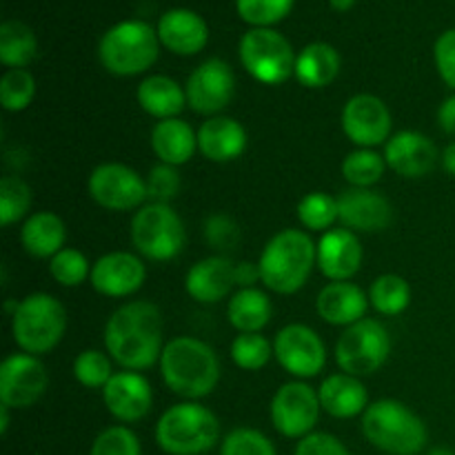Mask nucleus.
Masks as SVG:
<instances>
[{
    "instance_id": "obj_40",
    "label": "nucleus",
    "mask_w": 455,
    "mask_h": 455,
    "mask_svg": "<svg viewBox=\"0 0 455 455\" xmlns=\"http://www.w3.org/2000/svg\"><path fill=\"white\" fill-rule=\"evenodd\" d=\"M74 376L87 389H105V385L114 376L109 355L98 349L80 351L74 360Z\"/></svg>"
},
{
    "instance_id": "obj_5",
    "label": "nucleus",
    "mask_w": 455,
    "mask_h": 455,
    "mask_svg": "<svg viewBox=\"0 0 455 455\" xmlns=\"http://www.w3.org/2000/svg\"><path fill=\"white\" fill-rule=\"evenodd\" d=\"M220 440L216 413L196 400L173 404L156 425V444L167 455H203Z\"/></svg>"
},
{
    "instance_id": "obj_8",
    "label": "nucleus",
    "mask_w": 455,
    "mask_h": 455,
    "mask_svg": "<svg viewBox=\"0 0 455 455\" xmlns=\"http://www.w3.org/2000/svg\"><path fill=\"white\" fill-rule=\"evenodd\" d=\"M240 62L262 84H283L296 74L291 43L271 27H253L240 38Z\"/></svg>"
},
{
    "instance_id": "obj_18",
    "label": "nucleus",
    "mask_w": 455,
    "mask_h": 455,
    "mask_svg": "<svg viewBox=\"0 0 455 455\" xmlns=\"http://www.w3.org/2000/svg\"><path fill=\"white\" fill-rule=\"evenodd\" d=\"M147 269L140 256L129 251H111L92 265L89 283L100 296L127 298L145 284Z\"/></svg>"
},
{
    "instance_id": "obj_6",
    "label": "nucleus",
    "mask_w": 455,
    "mask_h": 455,
    "mask_svg": "<svg viewBox=\"0 0 455 455\" xmlns=\"http://www.w3.org/2000/svg\"><path fill=\"white\" fill-rule=\"evenodd\" d=\"M65 331L67 309L52 293H29L12 314V336L22 354H49L56 349Z\"/></svg>"
},
{
    "instance_id": "obj_28",
    "label": "nucleus",
    "mask_w": 455,
    "mask_h": 455,
    "mask_svg": "<svg viewBox=\"0 0 455 455\" xmlns=\"http://www.w3.org/2000/svg\"><path fill=\"white\" fill-rule=\"evenodd\" d=\"M67 229L60 216L53 212H36L25 220L20 229V243L29 256L49 258L65 249Z\"/></svg>"
},
{
    "instance_id": "obj_46",
    "label": "nucleus",
    "mask_w": 455,
    "mask_h": 455,
    "mask_svg": "<svg viewBox=\"0 0 455 455\" xmlns=\"http://www.w3.org/2000/svg\"><path fill=\"white\" fill-rule=\"evenodd\" d=\"M434 58L440 78L444 80V84L455 89V29L440 34V38L435 40Z\"/></svg>"
},
{
    "instance_id": "obj_39",
    "label": "nucleus",
    "mask_w": 455,
    "mask_h": 455,
    "mask_svg": "<svg viewBox=\"0 0 455 455\" xmlns=\"http://www.w3.org/2000/svg\"><path fill=\"white\" fill-rule=\"evenodd\" d=\"M49 274L62 287H80L92 275V267L83 251L65 247L49 260Z\"/></svg>"
},
{
    "instance_id": "obj_30",
    "label": "nucleus",
    "mask_w": 455,
    "mask_h": 455,
    "mask_svg": "<svg viewBox=\"0 0 455 455\" xmlns=\"http://www.w3.org/2000/svg\"><path fill=\"white\" fill-rule=\"evenodd\" d=\"M138 105L158 120L178 118L187 105V93L169 76H149L138 84Z\"/></svg>"
},
{
    "instance_id": "obj_45",
    "label": "nucleus",
    "mask_w": 455,
    "mask_h": 455,
    "mask_svg": "<svg viewBox=\"0 0 455 455\" xmlns=\"http://www.w3.org/2000/svg\"><path fill=\"white\" fill-rule=\"evenodd\" d=\"M204 238L218 251H229L238 244L240 229L229 216L216 213V216L207 218V222H204Z\"/></svg>"
},
{
    "instance_id": "obj_34",
    "label": "nucleus",
    "mask_w": 455,
    "mask_h": 455,
    "mask_svg": "<svg viewBox=\"0 0 455 455\" xmlns=\"http://www.w3.org/2000/svg\"><path fill=\"white\" fill-rule=\"evenodd\" d=\"M387 160L385 156L376 154L373 149H355L342 160V176L351 187L371 189L380 178L385 176Z\"/></svg>"
},
{
    "instance_id": "obj_51",
    "label": "nucleus",
    "mask_w": 455,
    "mask_h": 455,
    "mask_svg": "<svg viewBox=\"0 0 455 455\" xmlns=\"http://www.w3.org/2000/svg\"><path fill=\"white\" fill-rule=\"evenodd\" d=\"M329 4H331V9H336V12H349L355 4V0H329Z\"/></svg>"
},
{
    "instance_id": "obj_14",
    "label": "nucleus",
    "mask_w": 455,
    "mask_h": 455,
    "mask_svg": "<svg viewBox=\"0 0 455 455\" xmlns=\"http://www.w3.org/2000/svg\"><path fill=\"white\" fill-rule=\"evenodd\" d=\"M49 387V376L38 355L12 354L0 364V404L9 409H29Z\"/></svg>"
},
{
    "instance_id": "obj_22",
    "label": "nucleus",
    "mask_w": 455,
    "mask_h": 455,
    "mask_svg": "<svg viewBox=\"0 0 455 455\" xmlns=\"http://www.w3.org/2000/svg\"><path fill=\"white\" fill-rule=\"evenodd\" d=\"M156 31H158L160 44L178 56H196L207 47L209 40L207 22L191 9H169L160 16Z\"/></svg>"
},
{
    "instance_id": "obj_19",
    "label": "nucleus",
    "mask_w": 455,
    "mask_h": 455,
    "mask_svg": "<svg viewBox=\"0 0 455 455\" xmlns=\"http://www.w3.org/2000/svg\"><path fill=\"white\" fill-rule=\"evenodd\" d=\"M338 220L351 231H385L394 220V209L380 191L349 187L338 196Z\"/></svg>"
},
{
    "instance_id": "obj_47",
    "label": "nucleus",
    "mask_w": 455,
    "mask_h": 455,
    "mask_svg": "<svg viewBox=\"0 0 455 455\" xmlns=\"http://www.w3.org/2000/svg\"><path fill=\"white\" fill-rule=\"evenodd\" d=\"M293 455H351L349 449L331 434L314 431L298 443Z\"/></svg>"
},
{
    "instance_id": "obj_11",
    "label": "nucleus",
    "mask_w": 455,
    "mask_h": 455,
    "mask_svg": "<svg viewBox=\"0 0 455 455\" xmlns=\"http://www.w3.org/2000/svg\"><path fill=\"white\" fill-rule=\"evenodd\" d=\"M320 395L302 380L287 382L271 400V422L284 438L302 440L314 434L320 420Z\"/></svg>"
},
{
    "instance_id": "obj_17",
    "label": "nucleus",
    "mask_w": 455,
    "mask_h": 455,
    "mask_svg": "<svg viewBox=\"0 0 455 455\" xmlns=\"http://www.w3.org/2000/svg\"><path fill=\"white\" fill-rule=\"evenodd\" d=\"M107 411L123 425H133L149 416L154 407V391L149 380L138 371H118L102 389Z\"/></svg>"
},
{
    "instance_id": "obj_20",
    "label": "nucleus",
    "mask_w": 455,
    "mask_h": 455,
    "mask_svg": "<svg viewBox=\"0 0 455 455\" xmlns=\"http://www.w3.org/2000/svg\"><path fill=\"white\" fill-rule=\"evenodd\" d=\"M363 265V244L351 229H329L318 243V267L331 283H349Z\"/></svg>"
},
{
    "instance_id": "obj_44",
    "label": "nucleus",
    "mask_w": 455,
    "mask_h": 455,
    "mask_svg": "<svg viewBox=\"0 0 455 455\" xmlns=\"http://www.w3.org/2000/svg\"><path fill=\"white\" fill-rule=\"evenodd\" d=\"M180 191V173L172 164H156L147 176V196L151 203L169 204Z\"/></svg>"
},
{
    "instance_id": "obj_2",
    "label": "nucleus",
    "mask_w": 455,
    "mask_h": 455,
    "mask_svg": "<svg viewBox=\"0 0 455 455\" xmlns=\"http://www.w3.org/2000/svg\"><path fill=\"white\" fill-rule=\"evenodd\" d=\"M160 373L169 391L185 400L207 398L220 380V360L207 342L178 336L164 345Z\"/></svg>"
},
{
    "instance_id": "obj_9",
    "label": "nucleus",
    "mask_w": 455,
    "mask_h": 455,
    "mask_svg": "<svg viewBox=\"0 0 455 455\" xmlns=\"http://www.w3.org/2000/svg\"><path fill=\"white\" fill-rule=\"evenodd\" d=\"M185 225L172 204L149 203L133 213L132 243L147 260H173L185 247Z\"/></svg>"
},
{
    "instance_id": "obj_24",
    "label": "nucleus",
    "mask_w": 455,
    "mask_h": 455,
    "mask_svg": "<svg viewBox=\"0 0 455 455\" xmlns=\"http://www.w3.org/2000/svg\"><path fill=\"white\" fill-rule=\"evenodd\" d=\"M369 296L354 283H329L315 298V311L333 327H351L364 320L369 309Z\"/></svg>"
},
{
    "instance_id": "obj_36",
    "label": "nucleus",
    "mask_w": 455,
    "mask_h": 455,
    "mask_svg": "<svg viewBox=\"0 0 455 455\" xmlns=\"http://www.w3.org/2000/svg\"><path fill=\"white\" fill-rule=\"evenodd\" d=\"M31 207V187L20 176L0 180V225L9 227L27 216Z\"/></svg>"
},
{
    "instance_id": "obj_16",
    "label": "nucleus",
    "mask_w": 455,
    "mask_h": 455,
    "mask_svg": "<svg viewBox=\"0 0 455 455\" xmlns=\"http://www.w3.org/2000/svg\"><path fill=\"white\" fill-rule=\"evenodd\" d=\"M391 127H394V118H391L389 107L371 93H358L349 98L342 109L345 136L363 149L387 145L391 138Z\"/></svg>"
},
{
    "instance_id": "obj_27",
    "label": "nucleus",
    "mask_w": 455,
    "mask_h": 455,
    "mask_svg": "<svg viewBox=\"0 0 455 455\" xmlns=\"http://www.w3.org/2000/svg\"><path fill=\"white\" fill-rule=\"evenodd\" d=\"M151 149L160 163L180 167L194 158L198 149V133L180 118L158 120L151 129Z\"/></svg>"
},
{
    "instance_id": "obj_15",
    "label": "nucleus",
    "mask_w": 455,
    "mask_h": 455,
    "mask_svg": "<svg viewBox=\"0 0 455 455\" xmlns=\"http://www.w3.org/2000/svg\"><path fill=\"white\" fill-rule=\"evenodd\" d=\"M235 92V76L220 58H209L191 71L185 84L187 105L203 116H216L231 102Z\"/></svg>"
},
{
    "instance_id": "obj_53",
    "label": "nucleus",
    "mask_w": 455,
    "mask_h": 455,
    "mask_svg": "<svg viewBox=\"0 0 455 455\" xmlns=\"http://www.w3.org/2000/svg\"><path fill=\"white\" fill-rule=\"evenodd\" d=\"M427 455H455L451 449H447V447H435V449H431L429 453Z\"/></svg>"
},
{
    "instance_id": "obj_7",
    "label": "nucleus",
    "mask_w": 455,
    "mask_h": 455,
    "mask_svg": "<svg viewBox=\"0 0 455 455\" xmlns=\"http://www.w3.org/2000/svg\"><path fill=\"white\" fill-rule=\"evenodd\" d=\"M158 31L142 20H123L111 27L98 44L102 67L114 76H138L158 60Z\"/></svg>"
},
{
    "instance_id": "obj_31",
    "label": "nucleus",
    "mask_w": 455,
    "mask_h": 455,
    "mask_svg": "<svg viewBox=\"0 0 455 455\" xmlns=\"http://www.w3.org/2000/svg\"><path fill=\"white\" fill-rule=\"evenodd\" d=\"M271 311V300L265 291L256 287L240 289L231 296L227 318L240 333H260L269 324Z\"/></svg>"
},
{
    "instance_id": "obj_29",
    "label": "nucleus",
    "mask_w": 455,
    "mask_h": 455,
    "mask_svg": "<svg viewBox=\"0 0 455 455\" xmlns=\"http://www.w3.org/2000/svg\"><path fill=\"white\" fill-rule=\"evenodd\" d=\"M340 74V53L329 43H311L298 53L296 78L307 89L329 87Z\"/></svg>"
},
{
    "instance_id": "obj_12",
    "label": "nucleus",
    "mask_w": 455,
    "mask_h": 455,
    "mask_svg": "<svg viewBox=\"0 0 455 455\" xmlns=\"http://www.w3.org/2000/svg\"><path fill=\"white\" fill-rule=\"evenodd\" d=\"M89 196L96 204L109 212H133L145 207L147 180H142L136 169L120 163L98 164L87 180Z\"/></svg>"
},
{
    "instance_id": "obj_13",
    "label": "nucleus",
    "mask_w": 455,
    "mask_h": 455,
    "mask_svg": "<svg viewBox=\"0 0 455 455\" xmlns=\"http://www.w3.org/2000/svg\"><path fill=\"white\" fill-rule=\"evenodd\" d=\"M274 355L280 367L298 380L315 378L327 363V349L318 333L307 324H287L274 340Z\"/></svg>"
},
{
    "instance_id": "obj_3",
    "label": "nucleus",
    "mask_w": 455,
    "mask_h": 455,
    "mask_svg": "<svg viewBox=\"0 0 455 455\" xmlns=\"http://www.w3.org/2000/svg\"><path fill=\"white\" fill-rule=\"evenodd\" d=\"M318 265V244L300 229H284L265 244L260 253L262 284L274 293L300 291Z\"/></svg>"
},
{
    "instance_id": "obj_42",
    "label": "nucleus",
    "mask_w": 455,
    "mask_h": 455,
    "mask_svg": "<svg viewBox=\"0 0 455 455\" xmlns=\"http://www.w3.org/2000/svg\"><path fill=\"white\" fill-rule=\"evenodd\" d=\"M293 7V0H235L238 16L253 27H271L284 20Z\"/></svg>"
},
{
    "instance_id": "obj_48",
    "label": "nucleus",
    "mask_w": 455,
    "mask_h": 455,
    "mask_svg": "<svg viewBox=\"0 0 455 455\" xmlns=\"http://www.w3.org/2000/svg\"><path fill=\"white\" fill-rule=\"evenodd\" d=\"M256 283H262L258 262H238L235 265V284L240 289H251Z\"/></svg>"
},
{
    "instance_id": "obj_1",
    "label": "nucleus",
    "mask_w": 455,
    "mask_h": 455,
    "mask_svg": "<svg viewBox=\"0 0 455 455\" xmlns=\"http://www.w3.org/2000/svg\"><path fill=\"white\" fill-rule=\"evenodd\" d=\"M107 354L127 371L151 369L163 355V314L149 300L118 307L105 324Z\"/></svg>"
},
{
    "instance_id": "obj_43",
    "label": "nucleus",
    "mask_w": 455,
    "mask_h": 455,
    "mask_svg": "<svg viewBox=\"0 0 455 455\" xmlns=\"http://www.w3.org/2000/svg\"><path fill=\"white\" fill-rule=\"evenodd\" d=\"M89 455H142L140 440L129 427H107L92 443Z\"/></svg>"
},
{
    "instance_id": "obj_32",
    "label": "nucleus",
    "mask_w": 455,
    "mask_h": 455,
    "mask_svg": "<svg viewBox=\"0 0 455 455\" xmlns=\"http://www.w3.org/2000/svg\"><path fill=\"white\" fill-rule=\"evenodd\" d=\"M38 53L36 34L20 20L0 25V62L9 69H25Z\"/></svg>"
},
{
    "instance_id": "obj_41",
    "label": "nucleus",
    "mask_w": 455,
    "mask_h": 455,
    "mask_svg": "<svg viewBox=\"0 0 455 455\" xmlns=\"http://www.w3.org/2000/svg\"><path fill=\"white\" fill-rule=\"evenodd\" d=\"M220 455H278V451L262 431L238 427L222 438Z\"/></svg>"
},
{
    "instance_id": "obj_26",
    "label": "nucleus",
    "mask_w": 455,
    "mask_h": 455,
    "mask_svg": "<svg viewBox=\"0 0 455 455\" xmlns=\"http://www.w3.org/2000/svg\"><path fill=\"white\" fill-rule=\"evenodd\" d=\"M318 395L324 411L338 420L360 416L369 407L367 387L360 382V378L349 376V373H333V376L324 378Z\"/></svg>"
},
{
    "instance_id": "obj_37",
    "label": "nucleus",
    "mask_w": 455,
    "mask_h": 455,
    "mask_svg": "<svg viewBox=\"0 0 455 455\" xmlns=\"http://www.w3.org/2000/svg\"><path fill=\"white\" fill-rule=\"evenodd\" d=\"M36 98V78L27 69H9L0 78V105L4 111H25Z\"/></svg>"
},
{
    "instance_id": "obj_4",
    "label": "nucleus",
    "mask_w": 455,
    "mask_h": 455,
    "mask_svg": "<svg viewBox=\"0 0 455 455\" xmlns=\"http://www.w3.org/2000/svg\"><path fill=\"white\" fill-rule=\"evenodd\" d=\"M363 434L389 455H418L427 447L429 431L420 416L400 400H376L363 413Z\"/></svg>"
},
{
    "instance_id": "obj_35",
    "label": "nucleus",
    "mask_w": 455,
    "mask_h": 455,
    "mask_svg": "<svg viewBox=\"0 0 455 455\" xmlns=\"http://www.w3.org/2000/svg\"><path fill=\"white\" fill-rule=\"evenodd\" d=\"M298 220L309 231L327 234L338 220V198L324 191H311L298 203Z\"/></svg>"
},
{
    "instance_id": "obj_21",
    "label": "nucleus",
    "mask_w": 455,
    "mask_h": 455,
    "mask_svg": "<svg viewBox=\"0 0 455 455\" xmlns=\"http://www.w3.org/2000/svg\"><path fill=\"white\" fill-rule=\"evenodd\" d=\"M387 167L403 178H422L435 167L438 147L420 132H400L385 145Z\"/></svg>"
},
{
    "instance_id": "obj_10",
    "label": "nucleus",
    "mask_w": 455,
    "mask_h": 455,
    "mask_svg": "<svg viewBox=\"0 0 455 455\" xmlns=\"http://www.w3.org/2000/svg\"><path fill=\"white\" fill-rule=\"evenodd\" d=\"M391 355V336L380 320L364 318L342 331L336 342V363L342 373L363 378L380 371Z\"/></svg>"
},
{
    "instance_id": "obj_23",
    "label": "nucleus",
    "mask_w": 455,
    "mask_h": 455,
    "mask_svg": "<svg viewBox=\"0 0 455 455\" xmlns=\"http://www.w3.org/2000/svg\"><path fill=\"white\" fill-rule=\"evenodd\" d=\"M235 287V265L227 256H209L196 262L185 278V289L200 305L225 300Z\"/></svg>"
},
{
    "instance_id": "obj_50",
    "label": "nucleus",
    "mask_w": 455,
    "mask_h": 455,
    "mask_svg": "<svg viewBox=\"0 0 455 455\" xmlns=\"http://www.w3.org/2000/svg\"><path fill=\"white\" fill-rule=\"evenodd\" d=\"M443 167H444V172L449 173V176L455 178V142H451V145H449L447 149H444Z\"/></svg>"
},
{
    "instance_id": "obj_25",
    "label": "nucleus",
    "mask_w": 455,
    "mask_h": 455,
    "mask_svg": "<svg viewBox=\"0 0 455 455\" xmlns=\"http://www.w3.org/2000/svg\"><path fill=\"white\" fill-rule=\"evenodd\" d=\"M198 149L212 163H231L247 149V132L229 116H213L198 129Z\"/></svg>"
},
{
    "instance_id": "obj_52",
    "label": "nucleus",
    "mask_w": 455,
    "mask_h": 455,
    "mask_svg": "<svg viewBox=\"0 0 455 455\" xmlns=\"http://www.w3.org/2000/svg\"><path fill=\"white\" fill-rule=\"evenodd\" d=\"M9 429V407H0V434H7Z\"/></svg>"
},
{
    "instance_id": "obj_49",
    "label": "nucleus",
    "mask_w": 455,
    "mask_h": 455,
    "mask_svg": "<svg viewBox=\"0 0 455 455\" xmlns=\"http://www.w3.org/2000/svg\"><path fill=\"white\" fill-rule=\"evenodd\" d=\"M438 123L444 133H451V136H455V93L440 105Z\"/></svg>"
},
{
    "instance_id": "obj_38",
    "label": "nucleus",
    "mask_w": 455,
    "mask_h": 455,
    "mask_svg": "<svg viewBox=\"0 0 455 455\" xmlns=\"http://www.w3.org/2000/svg\"><path fill=\"white\" fill-rule=\"evenodd\" d=\"M274 355V347L262 333H238L231 342V358L244 371H260Z\"/></svg>"
},
{
    "instance_id": "obj_33",
    "label": "nucleus",
    "mask_w": 455,
    "mask_h": 455,
    "mask_svg": "<svg viewBox=\"0 0 455 455\" xmlns=\"http://www.w3.org/2000/svg\"><path fill=\"white\" fill-rule=\"evenodd\" d=\"M369 302L382 315H400L411 302V287L403 275L385 274L373 280L369 289Z\"/></svg>"
}]
</instances>
